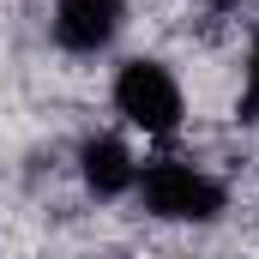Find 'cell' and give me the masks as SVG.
<instances>
[{
    "label": "cell",
    "mask_w": 259,
    "mask_h": 259,
    "mask_svg": "<svg viewBox=\"0 0 259 259\" xmlns=\"http://www.w3.org/2000/svg\"><path fill=\"white\" fill-rule=\"evenodd\" d=\"M133 199L145 205V217H157V223H193V229L217 223L229 211V187L205 163H187V157H145Z\"/></svg>",
    "instance_id": "6da1fadb"
},
{
    "label": "cell",
    "mask_w": 259,
    "mask_h": 259,
    "mask_svg": "<svg viewBox=\"0 0 259 259\" xmlns=\"http://www.w3.org/2000/svg\"><path fill=\"white\" fill-rule=\"evenodd\" d=\"M109 103H115L121 127L145 133V139H175L181 121H187V91H181L175 66L157 61V55H133V61L115 66Z\"/></svg>",
    "instance_id": "7a4b0ae2"
},
{
    "label": "cell",
    "mask_w": 259,
    "mask_h": 259,
    "mask_svg": "<svg viewBox=\"0 0 259 259\" xmlns=\"http://www.w3.org/2000/svg\"><path fill=\"white\" fill-rule=\"evenodd\" d=\"M121 30H127V0H55V12H49L55 49L78 55V61L109 55Z\"/></svg>",
    "instance_id": "3957f363"
},
{
    "label": "cell",
    "mask_w": 259,
    "mask_h": 259,
    "mask_svg": "<svg viewBox=\"0 0 259 259\" xmlns=\"http://www.w3.org/2000/svg\"><path fill=\"white\" fill-rule=\"evenodd\" d=\"M139 163H145V157L133 151L127 133H91V139H78V181H84V193L103 199V205L133 199Z\"/></svg>",
    "instance_id": "277c9868"
},
{
    "label": "cell",
    "mask_w": 259,
    "mask_h": 259,
    "mask_svg": "<svg viewBox=\"0 0 259 259\" xmlns=\"http://www.w3.org/2000/svg\"><path fill=\"white\" fill-rule=\"evenodd\" d=\"M241 121H259V36H253V49H247V66H241Z\"/></svg>",
    "instance_id": "5b68a950"
}]
</instances>
